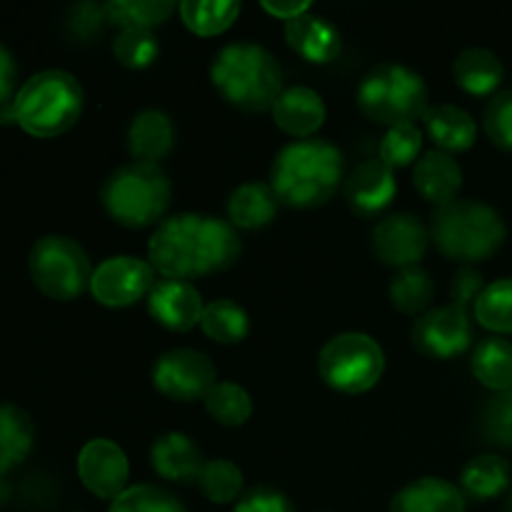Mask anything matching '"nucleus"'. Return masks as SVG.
<instances>
[{
  "label": "nucleus",
  "instance_id": "f257e3e1",
  "mask_svg": "<svg viewBox=\"0 0 512 512\" xmlns=\"http://www.w3.org/2000/svg\"><path fill=\"white\" fill-rule=\"evenodd\" d=\"M238 230L213 215L180 213L158 223L148 243V263L165 280H198L223 273L240 258Z\"/></svg>",
  "mask_w": 512,
  "mask_h": 512
},
{
  "label": "nucleus",
  "instance_id": "f03ea898",
  "mask_svg": "<svg viewBox=\"0 0 512 512\" xmlns=\"http://www.w3.org/2000/svg\"><path fill=\"white\" fill-rule=\"evenodd\" d=\"M343 165V153L328 140H295L275 155L270 188L290 208H318L343 183Z\"/></svg>",
  "mask_w": 512,
  "mask_h": 512
},
{
  "label": "nucleus",
  "instance_id": "7ed1b4c3",
  "mask_svg": "<svg viewBox=\"0 0 512 512\" xmlns=\"http://www.w3.org/2000/svg\"><path fill=\"white\" fill-rule=\"evenodd\" d=\"M83 88L65 70L35 73L0 110V123H15L33 138H58L68 133L83 113Z\"/></svg>",
  "mask_w": 512,
  "mask_h": 512
},
{
  "label": "nucleus",
  "instance_id": "20e7f679",
  "mask_svg": "<svg viewBox=\"0 0 512 512\" xmlns=\"http://www.w3.org/2000/svg\"><path fill=\"white\" fill-rule=\"evenodd\" d=\"M210 80L230 105L248 113L273 110L283 95V70L278 60L255 43H233L218 50L210 63Z\"/></svg>",
  "mask_w": 512,
  "mask_h": 512
},
{
  "label": "nucleus",
  "instance_id": "39448f33",
  "mask_svg": "<svg viewBox=\"0 0 512 512\" xmlns=\"http://www.w3.org/2000/svg\"><path fill=\"white\" fill-rule=\"evenodd\" d=\"M508 238L498 210L480 200H453L430 218V240L435 248L455 263H480L503 248Z\"/></svg>",
  "mask_w": 512,
  "mask_h": 512
},
{
  "label": "nucleus",
  "instance_id": "423d86ee",
  "mask_svg": "<svg viewBox=\"0 0 512 512\" xmlns=\"http://www.w3.org/2000/svg\"><path fill=\"white\" fill-rule=\"evenodd\" d=\"M173 185L165 170L153 163H130L115 170L100 190L110 218L125 228H148L168 213Z\"/></svg>",
  "mask_w": 512,
  "mask_h": 512
},
{
  "label": "nucleus",
  "instance_id": "0eeeda50",
  "mask_svg": "<svg viewBox=\"0 0 512 512\" xmlns=\"http://www.w3.org/2000/svg\"><path fill=\"white\" fill-rule=\"evenodd\" d=\"M355 100L365 118L388 128L415 123L430 108L423 75L395 63L370 70L358 85Z\"/></svg>",
  "mask_w": 512,
  "mask_h": 512
},
{
  "label": "nucleus",
  "instance_id": "6e6552de",
  "mask_svg": "<svg viewBox=\"0 0 512 512\" xmlns=\"http://www.w3.org/2000/svg\"><path fill=\"white\" fill-rule=\"evenodd\" d=\"M318 373L325 385L345 395L373 390L385 373V353L365 333H340L323 345Z\"/></svg>",
  "mask_w": 512,
  "mask_h": 512
},
{
  "label": "nucleus",
  "instance_id": "1a4fd4ad",
  "mask_svg": "<svg viewBox=\"0 0 512 512\" xmlns=\"http://www.w3.org/2000/svg\"><path fill=\"white\" fill-rule=\"evenodd\" d=\"M35 288L53 300H75L90 288L93 268L88 253L65 235H45L33 245L28 258Z\"/></svg>",
  "mask_w": 512,
  "mask_h": 512
},
{
  "label": "nucleus",
  "instance_id": "9d476101",
  "mask_svg": "<svg viewBox=\"0 0 512 512\" xmlns=\"http://www.w3.org/2000/svg\"><path fill=\"white\" fill-rule=\"evenodd\" d=\"M218 383L213 360L198 350H170L163 353L153 365V385L160 395L175 403H195Z\"/></svg>",
  "mask_w": 512,
  "mask_h": 512
},
{
  "label": "nucleus",
  "instance_id": "9b49d317",
  "mask_svg": "<svg viewBox=\"0 0 512 512\" xmlns=\"http://www.w3.org/2000/svg\"><path fill=\"white\" fill-rule=\"evenodd\" d=\"M155 283H158L155 268L148 260L118 255V258L103 260L93 270L90 293L105 308H128V305L148 298Z\"/></svg>",
  "mask_w": 512,
  "mask_h": 512
},
{
  "label": "nucleus",
  "instance_id": "f8f14e48",
  "mask_svg": "<svg viewBox=\"0 0 512 512\" xmlns=\"http://www.w3.org/2000/svg\"><path fill=\"white\" fill-rule=\"evenodd\" d=\"M473 340V325L465 310L443 305L420 315L413 325V343L423 355L435 360H450L465 353Z\"/></svg>",
  "mask_w": 512,
  "mask_h": 512
},
{
  "label": "nucleus",
  "instance_id": "ddd939ff",
  "mask_svg": "<svg viewBox=\"0 0 512 512\" xmlns=\"http://www.w3.org/2000/svg\"><path fill=\"white\" fill-rule=\"evenodd\" d=\"M78 475L80 483L100 500H110L128 490L130 465L123 448L108 438H95L83 445L78 453Z\"/></svg>",
  "mask_w": 512,
  "mask_h": 512
},
{
  "label": "nucleus",
  "instance_id": "4468645a",
  "mask_svg": "<svg viewBox=\"0 0 512 512\" xmlns=\"http://www.w3.org/2000/svg\"><path fill=\"white\" fill-rule=\"evenodd\" d=\"M430 245V230L418 215L398 213L380 220L373 230L375 255L393 268H415Z\"/></svg>",
  "mask_w": 512,
  "mask_h": 512
},
{
  "label": "nucleus",
  "instance_id": "2eb2a0df",
  "mask_svg": "<svg viewBox=\"0 0 512 512\" xmlns=\"http://www.w3.org/2000/svg\"><path fill=\"white\" fill-rule=\"evenodd\" d=\"M205 303L198 288L185 280H160L148 295V313L173 333H188L203 320Z\"/></svg>",
  "mask_w": 512,
  "mask_h": 512
},
{
  "label": "nucleus",
  "instance_id": "dca6fc26",
  "mask_svg": "<svg viewBox=\"0 0 512 512\" xmlns=\"http://www.w3.org/2000/svg\"><path fill=\"white\" fill-rule=\"evenodd\" d=\"M398 195V180L395 173L383 160H365L345 180V200L353 213L363 218L383 213Z\"/></svg>",
  "mask_w": 512,
  "mask_h": 512
},
{
  "label": "nucleus",
  "instance_id": "f3484780",
  "mask_svg": "<svg viewBox=\"0 0 512 512\" xmlns=\"http://www.w3.org/2000/svg\"><path fill=\"white\" fill-rule=\"evenodd\" d=\"M150 465L168 483H198L205 468L203 453L185 433H165L150 448Z\"/></svg>",
  "mask_w": 512,
  "mask_h": 512
},
{
  "label": "nucleus",
  "instance_id": "a211bd4d",
  "mask_svg": "<svg viewBox=\"0 0 512 512\" xmlns=\"http://www.w3.org/2000/svg\"><path fill=\"white\" fill-rule=\"evenodd\" d=\"M285 40L303 60L315 65L333 63L343 50L340 30L320 15L305 13L285 23Z\"/></svg>",
  "mask_w": 512,
  "mask_h": 512
},
{
  "label": "nucleus",
  "instance_id": "6ab92c4d",
  "mask_svg": "<svg viewBox=\"0 0 512 512\" xmlns=\"http://www.w3.org/2000/svg\"><path fill=\"white\" fill-rule=\"evenodd\" d=\"M325 115H328V110H325L320 93L303 88V85L283 90L278 103L273 105L275 125L298 140L313 138L323 128Z\"/></svg>",
  "mask_w": 512,
  "mask_h": 512
},
{
  "label": "nucleus",
  "instance_id": "aec40b11",
  "mask_svg": "<svg viewBox=\"0 0 512 512\" xmlns=\"http://www.w3.org/2000/svg\"><path fill=\"white\" fill-rule=\"evenodd\" d=\"M413 183L415 190L423 195L428 203L443 205L453 203L455 195L460 193L463 185V170L455 163L453 155L443 153V150H430L423 158L418 160L413 170Z\"/></svg>",
  "mask_w": 512,
  "mask_h": 512
},
{
  "label": "nucleus",
  "instance_id": "412c9836",
  "mask_svg": "<svg viewBox=\"0 0 512 512\" xmlns=\"http://www.w3.org/2000/svg\"><path fill=\"white\" fill-rule=\"evenodd\" d=\"M390 512H465V495L445 478H418L395 495Z\"/></svg>",
  "mask_w": 512,
  "mask_h": 512
},
{
  "label": "nucleus",
  "instance_id": "4be33fe9",
  "mask_svg": "<svg viewBox=\"0 0 512 512\" xmlns=\"http://www.w3.org/2000/svg\"><path fill=\"white\" fill-rule=\"evenodd\" d=\"M173 143V120L163 110H143L130 123L128 150L133 155V163L158 165L173 150Z\"/></svg>",
  "mask_w": 512,
  "mask_h": 512
},
{
  "label": "nucleus",
  "instance_id": "5701e85b",
  "mask_svg": "<svg viewBox=\"0 0 512 512\" xmlns=\"http://www.w3.org/2000/svg\"><path fill=\"white\" fill-rule=\"evenodd\" d=\"M423 120L433 143L448 155L465 153V150L473 148L475 138H478V125H475L473 115L468 110L458 108V105H430Z\"/></svg>",
  "mask_w": 512,
  "mask_h": 512
},
{
  "label": "nucleus",
  "instance_id": "b1692460",
  "mask_svg": "<svg viewBox=\"0 0 512 512\" xmlns=\"http://www.w3.org/2000/svg\"><path fill=\"white\" fill-rule=\"evenodd\" d=\"M280 200L275 190L265 183H245L230 193L228 218L233 228L258 230L273 223Z\"/></svg>",
  "mask_w": 512,
  "mask_h": 512
},
{
  "label": "nucleus",
  "instance_id": "393cba45",
  "mask_svg": "<svg viewBox=\"0 0 512 512\" xmlns=\"http://www.w3.org/2000/svg\"><path fill=\"white\" fill-rule=\"evenodd\" d=\"M505 68L498 55L488 48H468L455 58L453 78L465 93L490 95L503 83Z\"/></svg>",
  "mask_w": 512,
  "mask_h": 512
},
{
  "label": "nucleus",
  "instance_id": "a878e982",
  "mask_svg": "<svg viewBox=\"0 0 512 512\" xmlns=\"http://www.w3.org/2000/svg\"><path fill=\"white\" fill-rule=\"evenodd\" d=\"M475 380L493 393L512 390V343L500 338H485L475 345L473 360H470Z\"/></svg>",
  "mask_w": 512,
  "mask_h": 512
},
{
  "label": "nucleus",
  "instance_id": "bb28decb",
  "mask_svg": "<svg viewBox=\"0 0 512 512\" xmlns=\"http://www.w3.org/2000/svg\"><path fill=\"white\" fill-rule=\"evenodd\" d=\"M35 428L25 410L0 405V475L18 468L33 450Z\"/></svg>",
  "mask_w": 512,
  "mask_h": 512
},
{
  "label": "nucleus",
  "instance_id": "cd10ccee",
  "mask_svg": "<svg viewBox=\"0 0 512 512\" xmlns=\"http://www.w3.org/2000/svg\"><path fill=\"white\" fill-rule=\"evenodd\" d=\"M510 485V465L500 455H478L460 473V490L473 500H493Z\"/></svg>",
  "mask_w": 512,
  "mask_h": 512
},
{
  "label": "nucleus",
  "instance_id": "c85d7f7f",
  "mask_svg": "<svg viewBox=\"0 0 512 512\" xmlns=\"http://www.w3.org/2000/svg\"><path fill=\"white\" fill-rule=\"evenodd\" d=\"M240 10H243L240 3H233V0H185L178 5L185 28L203 38L225 33L238 20Z\"/></svg>",
  "mask_w": 512,
  "mask_h": 512
},
{
  "label": "nucleus",
  "instance_id": "c756f323",
  "mask_svg": "<svg viewBox=\"0 0 512 512\" xmlns=\"http://www.w3.org/2000/svg\"><path fill=\"white\" fill-rule=\"evenodd\" d=\"M200 328L208 335L210 340L220 345H235L243 343L248 338V313L240 308L238 303L228 298L213 300V303L205 305L203 320H200Z\"/></svg>",
  "mask_w": 512,
  "mask_h": 512
},
{
  "label": "nucleus",
  "instance_id": "7c9ffc66",
  "mask_svg": "<svg viewBox=\"0 0 512 512\" xmlns=\"http://www.w3.org/2000/svg\"><path fill=\"white\" fill-rule=\"evenodd\" d=\"M103 8L105 20L118 25L120 30H153L155 25L165 23L178 10V3H170V0H110Z\"/></svg>",
  "mask_w": 512,
  "mask_h": 512
},
{
  "label": "nucleus",
  "instance_id": "2f4dec72",
  "mask_svg": "<svg viewBox=\"0 0 512 512\" xmlns=\"http://www.w3.org/2000/svg\"><path fill=\"white\" fill-rule=\"evenodd\" d=\"M435 285L433 278L425 273L423 268H403L395 273L393 283H390V300L393 308L405 315H423L428 313L430 303H433Z\"/></svg>",
  "mask_w": 512,
  "mask_h": 512
},
{
  "label": "nucleus",
  "instance_id": "473e14b6",
  "mask_svg": "<svg viewBox=\"0 0 512 512\" xmlns=\"http://www.w3.org/2000/svg\"><path fill=\"white\" fill-rule=\"evenodd\" d=\"M203 403L210 418L218 420L225 428H240L253 415V400L248 390L240 388L238 383H215Z\"/></svg>",
  "mask_w": 512,
  "mask_h": 512
},
{
  "label": "nucleus",
  "instance_id": "72a5a7b5",
  "mask_svg": "<svg viewBox=\"0 0 512 512\" xmlns=\"http://www.w3.org/2000/svg\"><path fill=\"white\" fill-rule=\"evenodd\" d=\"M473 313H475V320H478L485 330H493V333L498 335H510L512 333V278L495 280V283L485 285L478 303H475Z\"/></svg>",
  "mask_w": 512,
  "mask_h": 512
},
{
  "label": "nucleus",
  "instance_id": "f704fd0d",
  "mask_svg": "<svg viewBox=\"0 0 512 512\" xmlns=\"http://www.w3.org/2000/svg\"><path fill=\"white\" fill-rule=\"evenodd\" d=\"M113 55L118 58L120 65H125V68L143 70L158 60V38L153 35V30L125 28L120 30L118 38L113 40Z\"/></svg>",
  "mask_w": 512,
  "mask_h": 512
},
{
  "label": "nucleus",
  "instance_id": "c9c22d12",
  "mask_svg": "<svg viewBox=\"0 0 512 512\" xmlns=\"http://www.w3.org/2000/svg\"><path fill=\"white\" fill-rule=\"evenodd\" d=\"M198 485L210 503L228 505L238 500L240 490H243V473L230 460H210L200 473Z\"/></svg>",
  "mask_w": 512,
  "mask_h": 512
},
{
  "label": "nucleus",
  "instance_id": "e433bc0d",
  "mask_svg": "<svg viewBox=\"0 0 512 512\" xmlns=\"http://www.w3.org/2000/svg\"><path fill=\"white\" fill-rule=\"evenodd\" d=\"M108 512H185L183 503L158 485H133L110 503Z\"/></svg>",
  "mask_w": 512,
  "mask_h": 512
},
{
  "label": "nucleus",
  "instance_id": "4c0bfd02",
  "mask_svg": "<svg viewBox=\"0 0 512 512\" xmlns=\"http://www.w3.org/2000/svg\"><path fill=\"white\" fill-rule=\"evenodd\" d=\"M420 150H423V133L418 125H398V128H388L385 133L383 143H380V160L390 170L408 168L418 160Z\"/></svg>",
  "mask_w": 512,
  "mask_h": 512
},
{
  "label": "nucleus",
  "instance_id": "58836bf2",
  "mask_svg": "<svg viewBox=\"0 0 512 512\" xmlns=\"http://www.w3.org/2000/svg\"><path fill=\"white\" fill-rule=\"evenodd\" d=\"M485 133L498 148L512 153V90L495 95L485 108Z\"/></svg>",
  "mask_w": 512,
  "mask_h": 512
},
{
  "label": "nucleus",
  "instance_id": "ea45409f",
  "mask_svg": "<svg viewBox=\"0 0 512 512\" xmlns=\"http://www.w3.org/2000/svg\"><path fill=\"white\" fill-rule=\"evenodd\" d=\"M485 433L495 445L512 448V390L495 393L485 408Z\"/></svg>",
  "mask_w": 512,
  "mask_h": 512
},
{
  "label": "nucleus",
  "instance_id": "a19ab883",
  "mask_svg": "<svg viewBox=\"0 0 512 512\" xmlns=\"http://www.w3.org/2000/svg\"><path fill=\"white\" fill-rule=\"evenodd\" d=\"M233 512H295L288 495L273 488H255L238 500Z\"/></svg>",
  "mask_w": 512,
  "mask_h": 512
},
{
  "label": "nucleus",
  "instance_id": "79ce46f5",
  "mask_svg": "<svg viewBox=\"0 0 512 512\" xmlns=\"http://www.w3.org/2000/svg\"><path fill=\"white\" fill-rule=\"evenodd\" d=\"M483 290H485L483 275L473 268H463L455 273L453 283H450V298H453L455 308H460L468 313L470 305L475 308V303H478V298Z\"/></svg>",
  "mask_w": 512,
  "mask_h": 512
},
{
  "label": "nucleus",
  "instance_id": "37998d69",
  "mask_svg": "<svg viewBox=\"0 0 512 512\" xmlns=\"http://www.w3.org/2000/svg\"><path fill=\"white\" fill-rule=\"evenodd\" d=\"M15 78H18V68H15L13 55L5 45H0V110L13 103Z\"/></svg>",
  "mask_w": 512,
  "mask_h": 512
},
{
  "label": "nucleus",
  "instance_id": "c03bdc74",
  "mask_svg": "<svg viewBox=\"0 0 512 512\" xmlns=\"http://www.w3.org/2000/svg\"><path fill=\"white\" fill-rule=\"evenodd\" d=\"M260 8H263L268 15H273V18L285 20V23H288V20H295L300 18V15L310 13L313 5L305 3V0H278V3H273V0H263Z\"/></svg>",
  "mask_w": 512,
  "mask_h": 512
},
{
  "label": "nucleus",
  "instance_id": "a18cd8bd",
  "mask_svg": "<svg viewBox=\"0 0 512 512\" xmlns=\"http://www.w3.org/2000/svg\"><path fill=\"white\" fill-rule=\"evenodd\" d=\"M510 510H512V498H510Z\"/></svg>",
  "mask_w": 512,
  "mask_h": 512
}]
</instances>
